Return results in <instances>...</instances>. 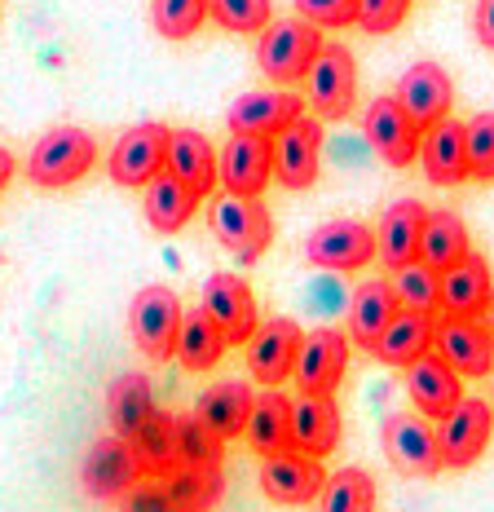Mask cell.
<instances>
[{
    "instance_id": "1",
    "label": "cell",
    "mask_w": 494,
    "mask_h": 512,
    "mask_svg": "<svg viewBox=\"0 0 494 512\" xmlns=\"http://www.w3.org/2000/svg\"><path fill=\"white\" fill-rule=\"evenodd\" d=\"M322 45H327L322 27L305 23V18H278V23H270L261 31V40H256V67L274 84H296L309 76Z\"/></svg>"
},
{
    "instance_id": "2",
    "label": "cell",
    "mask_w": 494,
    "mask_h": 512,
    "mask_svg": "<svg viewBox=\"0 0 494 512\" xmlns=\"http://www.w3.org/2000/svg\"><path fill=\"white\" fill-rule=\"evenodd\" d=\"M98 164V142L93 133L75 124H58L31 146V159H27V177L31 186L40 190H62L71 181L89 177V168Z\"/></svg>"
},
{
    "instance_id": "3",
    "label": "cell",
    "mask_w": 494,
    "mask_h": 512,
    "mask_svg": "<svg viewBox=\"0 0 494 512\" xmlns=\"http://www.w3.org/2000/svg\"><path fill=\"white\" fill-rule=\"evenodd\" d=\"M208 226H212V239L221 243L234 261H261L265 248L274 243V217L261 199H247V195H230L225 190L221 199H212V212H208Z\"/></svg>"
},
{
    "instance_id": "4",
    "label": "cell",
    "mask_w": 494,
    "mask_h": 512,
    "mask_svg": "<svg viewBox=\"0 0 494 512\" xmlns=\"http://www.w3.org/2000/svg\"><path fill=\"white\" fill-rule=\"evenodd\" d=\"M181 296L164 283H150L133 296L128 305V332H133V345L142 349L150 362H168L177 354V332H181Z\"/></svg>"
},
{
    "instance_id": "5",
    "label": "cell",
    "mask_w": 494,
    "mask_h": 512,
    "mask_svg": "<svg viewBox=\"0 0 494 512\" xmlns=\"http://www.w3.org/2000/svg\"><path fill=\"white\" fill-rule=\"evenodd\" d=\"M384 460H389L402 477H437L442 473V446H437V429L420 411H402L384 420L380 433Z\"/></svg>"
},
{
    "instance_id": "6",
    "label": "cell",
    "mask_w": 494,
    "mask_h": 512,
    "mask_svg": "<svg viewBox=\"0 0 494 512\" xmlns=\"http://www.w3.org/2000/svg\"><path fill=\"white\" fill-rule=\"evenodd\" d=\"M494 433V402L490 398H459L442 420H437V446H442L446 468H472L486 455Z\"/></svg>"
},
{
    "instance_id": "7",
    "label": "cell",
    "mask_w": 494,
    "mask_h": 512,
    "mask_svg": "<svg viewBox=\"0 0 494 512\" xmlns=\"http://www.w3.org/2000/svg\"><path fill=\"white\" fill-rule=\"evenodd\" d=\"M309 106L318 111V120H349L353 102H358V62L345 45H322L305 76Z\"/></svg>"
},
{
    "instance_id": "8",
    "label": "cell",
    "mask_w": 494,
    "mask_h": 512,
    "mask_svg": "<svg viewBox=\"0 0 494 512\" xmlns=\"http://www.w3.org/2000/svg\"><path fill=\"white\" fill-rule=\"evenodd\" d=\"M168 137L173 128L168 124H133L120 142L111 146V159H106V173H111L115 186L142 190L150 177H159L168 168Z\"/></svg>"
},
{
    "instance_id": "9",
    "label": "cell",
    "mask_w": 494,
    "mask_h": 512,
    "mask_svg": "<svg viewBox=\"0 0 494 512\" xmlns=\"http://www.w3.org/2000/svg\"><path fill=\"white\" fill-rule=\"evenodd\" d=\"M322 486H327V468H322V460H314V455L296 451V446H287V451H278V455H265L261 490L270 504H287V508L318 504Z\"/></svg>"
},
{
    "instance_id": "10",
    "label": "cell",
    "mask_w": 494,
    "mask_h": 512,
    "mask_svg": "<svg viewBox=\"0 0 494 512\" xmlns=\"http://www.w3.org/2000/svg\"><path fill=\"white\" fill-rule=\"evenodd\" d=\"M305 256H309V265H318V270L353 274V270H362V265L375 261V230L362 226V221H349V217L322 221V226L309 234Z\"/></svg>"
},
{
    "instance_id": "11",
    "label": "cell",
    "mask_w": 494,
    "mask_h": 512,
    "mask_svg": "<svg viewBox=\"0 0 494 512\" xmlns=\"http://www.w3.org/2000/svg\"><path fill=\"white\" fill-rule=\"evenodd\" d=\"M217 177L230 195L261 199L265 186L274 181V137L230 133V142L217 155Z\"/></svg>"
},
{
    "instance_id": "12",
    "label": "cell",
    "mask_w": 494,
    "mask_h": 512,
    "mask_svg": "<svg viewBox=\"0 0 494 512\" xmlns=\"http://www.w3.org/2000/svg\"><path fill=\"white\" fill-rule=\"evenodd\" d=\"M362 133H367L371 151L384 159L389 168H411L420 159V142H424V128L402 111L397 98H375L362 115Z\"/></svg>"
},
{
    "instance_id": "13",
    "label": "cell",
    "mask_w": 494,
    "mask_h": 512,
    "mask_svg": "<svg viewBox=\"0 0 494 512\" xmlns=\"http://www.w3.org/2000/svg\"><path fill=\"white\" fill-rule=\"evenodd\" d=\"M318 164H322V120L318 115H296L274 137V181L283 190H309L318 181Z\"/></svg>"
},
{
    "instance_id": "14",
    "label": "cell",
    "mask_w": 494,
    "mask_h": 512,
    "mask_svg": "<svg viewBox=\"0 0 494 512\" xmlns=\"http://www.w3.org/2000/svg\"><path fill=\"white\" fill-rule=\"evenodd\" d=\"M345 367H349V332L318 327V332H305V340H300L292 376L300 393H336L340 380H345Z\"/></svg>"
},
{
    "instance_id": "15",
    "label": "cell",
    "mask_w": 494,
    "mask_h": 512,
    "mask_svg": "<svg viewBox=\"0 0 494 512\" xmlns=\"http://www.w3.org/2000/svg\"><path fill=\"white\" fill-rule=\"evenodd\" d=\"M300 340H305V332H300L296 318H270V323L256 327L252 340H247V371H252V380L265 384V389H278L292 376Z\"/></svg>"
},
{
    "instance_id": "16",
    "label": "cell",
    "mask_w": 494,
    "mask_h": 512,
    "mask_svg": "<svg viewBox=\"0 0 494 512\" xmlns=\"http://www.w3.org/2000/svg\"><path fill=\"white\" fill-rule=\"evenodd\" d=\"M490 292H494L490 261L477 252H468L464 261H455L450 270L437 274V309H442V318H481Z\"/></svg>"
},
{
    "instance_id": "17",
    "label": "cell",
    "mask_w": 494,
    "mask_h": 512,
    "mask_svg": "<svg viewBox=\"0 0 494 512\" xmlns=\"http://www.w3.org/2000/svg\"><path fill=\"white\" fill-rule=\"evenodd\" d=\"M203 309L212 314V323L221 327L230 345H247L252 332L261 327L256 296L239 274H208V283H203Z\"/></svg>"
},
{
    "instance_id": "18",
    "label": "cell",
    "mask_w": 494,
    "mask_h": 512,
    "mask_svg": "<svg viewBox=\"0 0 494 512\" xmlns=\"http://www.w3.org/2000/svg\"><path fill=\"white\" fill-rule=\"evenodd\" d=\"M296 115H305V98H296L292 89L278 84V89H252V93H243V98H234L225 124H230V133L278 137Z\"/></svg>"
},
{
    "instance_id": "19",
    "label": "cell",
    "mask_w": 494,
    "mask_h": 512,
    "mask_svg": "<svg viewBox=\"0 0 494 512\" xmlns=\"http://www.w3.org/2000/svg\"><path fill=\"white\" fill-rule=\"evenodd\" d=\"M433 354L442 358L446 367H455L464 380H481V376H490V367H494V345L477 318H437Z\"/></svg>"
},
{
    "instance_id": "20",
    "label": "cell",
    "mask_w": 494,
    "mask_h": 512,
    "mask_svg": "<svg viewBox=\"0 0 494 512\" xmlns=\"http://www.w3.org/2000/svg\"><path fill=\"white\" fill-rule=\"evenodd\" d=\"M80 482L93 499H120L133 482H142V464H137L133 446L124 437H102L89 446L80 468Z\"/></svg>"
},
{
    "instance_id": "21",
    "label": "cell",
    "mask_w": 494,
    "mask_h": 512,
    "mask_svg": "<svg viewBox=\"0 0 494 512\" xmlns=\"http://www.w3.org/2000/svg\"><path fill=\"white\" fill-rule=\"evenodd\" d=\"M424 221L428 208L420 199H397L380 212V226H375V256H380L389 270L420 261V239H424Z\"/></svg>"
},
{
    "instance_id": "22",
    "label": "cell",
    "mask_w": 494,
    "mask_h": 512,
    "mask_svg": "<svg viewBox=\"0 0 494 512\" xmlns=\"http://www.w3.org/2000/svg\"><path fill=\"white\" fill-rule=\"evenodd\" d=\"M393 98L402 102V111L411 115L415 124L428 128L450 115V106H455V80H450L437 62H415V67L397 80Z\"/></svg>"
},
{
    "instance_id": "23",
    "label": "cell",
    "mask_w": 494,
    "mask_h": 512,
    "mask_svg": "<svg viewBox=\"0 0 494 512\" xmlns=\"http://www.w3.org/2000/svg\"><path fill=\"white\" fill-rule=\"evenodd\" d=\"M340 407L331 393H300L292 402V446L314 460H327L340 446Z\"/></svg>"
},
{
    "instance_id": "24",
    "label": "cell",
    "mask_w": 494,
    "mask_h": 512,
    "mask_svg": "<svg viewBox=\"0 0 494 512\" xmlns=\"http://www.w3.org/2000/svg\"><path fill=\"white\" fill-rule=\"evenodd\" d=\"M420 159H424V177L433 186H459L468 181V128L459 120H437L424 128V142H420Z\"/></svg>"
},
{
    "instance_id": "25",
    "label": "cell",
    "mask_w": 494,
    "mask_h": 512,
    "mask_svg": "<svg viewBox=\"0 0 494 512\" xmlns=\"http://www.w3.org/2000/svg\"><path fill=\"white\" fill-rule=\"evenodd\" d=\"M406 393H411L415 411L428 420H442V415L464 398V376L455 367H446L437 354H424L406 367Z\"/></svg>"
},
{
    "instance_id": "26",
    "label": "cell",
    "mask_w": 494,
    "mask_h": 512,
    "mask_svg": "<svg viewBox=\"0 0 494 512\" xmlns=\"http://www.w3.org/2000/svg\"><path fill=\"white\" fill-rule=\"evenodd\" d=\"M437 340V314H424V309H397V318L384 327V336L375 340L371 354L384 362V367H411L415 358L433 354Z\"/></svg>"
},
{
    "instance_id": "27",
    "label": "cell",
    "mask_w": 494,
    "mask_h": 512,
    "mask_svg": "<svg viewBox=\"0 0 494 512\" xmlns=\"http://www.w3.org/2000/svg\"><path fill=\"white\" fill-rule=\"evenodd\" d=\"M168 173L177 181H186L199 199H208L212 186H221L217 151H212V142L203 133H195V128H173V137H168Z\"/></svg>"
},
{
    "instance_id": "28",
    "label": "cell",
    "mask_w": 494,
    "mask_h": 512,
    "mask_svg": "<svg viewBox=\"0 0 494 512\" xmlns=\"http://www.w3.org/2000/svg\"><path fill=\"white\" fill-rule=\"evenodd\" d=\"M397 292L389 279H367L353 292L349 301V345L358 349H375V340L384 336V327L397 318Z\"/></svg>"
},
{
    "instance_id": "29",
    "label": "cell",
    "mask_w": 494,
    "mask_h": 512,
    "mask_svg": "<svg viewBox=\"0 0 494 512\" xmlns=\"http://www.w3.org/2000/svg\"><path fill=\"white\" fill-rule=\"evenodd\" d=\"M252 402H256V393L247 389L243 380H221V384H212V389H203L199 393V402H195V415L203 424H208L217 437H243L247 429V415H252Z\"/></svg>"
},
{
    "instance_id": "30",
    "label": "cell",
    "mask_w": 494,
    "mask_h": 512,
    "mask_svg": "<svg viewBox=\"0 0 494 512\" xmlns=\"http://www.w3.org/2000/svg\"><path fill=\"white\" fill-rule=\"evenodd\" d=\"M247 446L256 455H278L292 446V398L278 389H265L261 398L252 402V415H247Z\"/></svg>"
},
{
    "instance_id": "31",
    "label": "cell",
    "mask_w": 494,
    "mask_h": 512,
    "mask_svg": "<svg viewBox=\"0 0 494 512\" xmlns=\"http://www.w3.org/2000/svg\"><path fill=\"white\" fill-rule=\"evenodd\" d=\"M142 190H146V221H150V230H159V234H177L199 208V195L186 181H177L168 168L159 177H150Z\"/></svg>"
},
{
    "instance_id": "32",
    "label": "cell",
    "mask_w": 494,
    "mask_h": 512,
    "mask_svg": "<svg viewBox=\"0 0 494 512\" xmlns=\"http://www.w3.org/2000/svg\"><path fill=\"white\" fill-rule=\"evenodd\" d=\"M106 415H111V433L128 442L155 415V384H150V376L128 371V376L115 380L111 393H106Z\"/></svg>"
},
{
    "instance_id": "33",
    "label": "cell",
    "mask_w": 494,
    "mask_h": 512,
    "mask_svg": "<svg viewBox=\"0 0 494 512\" xmlns=\"http://www.w3.org/2000/svg\"><path fill=\"white\" fill-rule=\"evenodd\" d=\"M472 252V239H468V226L455 208H433L424 221V239H420V261L433 265L437 274L450 270L455 261H464Z\"/></svg>"
},
{
    "instance_id": "34",
    "label": "cell",
    "mask_w": 494,
    "mask_h": 512,
    "mask_svg": "<svg viewBox=\"0 0 494 512\" xmlns=\"http://www.w3.org/2000/svg\"><path fill=\"white\" fill-rule=\"evenodd\" d=\"M225 349H230V340L217 323H212L208 309H190L186 318H181V332H177V358L186 371H212L217 362L225 358Z\"/></svg>"
},
{
    "instance_id": "35",
    "label": "cell",
    "mask_w": 494,
    "mask_h": 512,
    "mask_svg": "<svg viewBox=\"0 0 494 512\" xmlns=\"http://www.w3.org/2000/svg\"><path fill=\"white\" fill-rule=\"evenodd\" d=\"M128 446H133L137 464H142V473H159L168 477L173 468H181V455H177V415L168 411H155L150 420L128 437Z\"/></svg>"
},
{
    "instance_id": "36",
    "label": "cell",
    "mask_w": 494,
    "mask_h": 512,
    "mask_svg": "<svg viewBox=\"0 0 494 512\" xmlns=\"http://www.w3.org/2000/svg\"><path fill=\"white\" fill-rule=\"evenodd\" d=\"M177 455L181 468H199V473H221L225 464V437H217L199 415H177Z\"/></svg>"
},
{
    "instance_id": "37",
    "label": "cell",
    "mask_w": 494,
    "mask_h": 512,
    "mask_svg": "<svg viewBox=\"0 0 494 512\" xmlns=\"http://www.w3.org/2000/svg\"><path fill=\"white\" fill-rule=\"evenodd\" d=\"M318 512H375V477L367 468H340L318 495Z\"/></svg>"
},
{
    "instance_id": "38",
    "label": "cell",
    "mask_w": 494,
    "mask_h": 512,
    "mask_svg": "<svg viewBox=\"0 0 494 512\" xmlns=\"http://www.w3.org/2000/svg\"><path fill=\"white\" fill-rule=\"evenodd\" d=\"M168 495H173L177 512H212L225 495V477L221 473H199V468H173L164 477Z\"/></svg>"
},
{
    "instance_id": "39",
    "label": "cell",
    "mask_w": 494,
    "mask_h": 512,
    "mask_svg": "<svg viewBox=\"0 0 494 512\" xmlns=\"http://www.w3.org/2000/svg\"><path fill=\"white\" fill-rule=\"evenodd\" d=\"M150 23L164 40H190L208 23V0H150Z\"/></svg>"
},
{
    "instance_id": "40",
    "label": "cell",
    "mask_w": 494,
    "mask_h": 512,
    "mask_svg": "<svg viewBox=\"0 0 494 512\" xmlns=\"http://www.w3.org/2000/svg\"><path fill=\"white\" fill-rule=\"evenodd\" d=\"M208 18L234 36H256L274 23V0H208Z\"/></svg>"
},
{
    "instance_id": "41",
    "label": "cell",
    "mask_w": 494,
    "mask_h": 512,
    "mask_svg": "<svg viewBox=\"0 0 494 512\" xmlns=\"http://www.w3.org/2000/svg\"><path fill=\"white\" fill-rule=\"evenodd\" d=\"M393 292L402 309H424V314H437V270L424 261H411L402 270H393Z\"/></svg>"
},
{
    "instance_id": "42",
    "label": "cell",
    "mask_w": 494,
    "mask_h": 512,
    "mask_svg": "<svg viewBox=\"0 0 494 512\" xmlns=\"http://www.w3.org/2000/svg\"><path fill=\"white\" fill-rule=\"evenodd\" d=\"M468 128V173L472 181H494V111H481Z\"/></svg>"
},
{
    "instance_id": "43",
    "label": "cell",
    "mask_w": 494,
    "mask_h": 512,
    "mask_svg": "<svg viewBox=\"0 0 494 512\" xmlns=\"http://www.w3.org/2000/svg\"><path fill=\"white\" fill-rule=\"evenodd\" d=\"M411 14V0H358V27L367 36H389L406 23Z\"/></svg>"
},
{
    "instance_id": "44",
    "label": "cell",
    "mask_w": 494,
    "mask_h": 512,
    "mask_svg": "<svg viewBox=\"0 0 494 512\" xmlns=\"http://www.w3.org/2000/svg\"><path fill=\"white\" fill-rule=\"evenodd\" d=\"M296 14L322 31H340L358 23V0H296Z\"/></svg>"
},
{
    "instance_id": "45",
    "label": "cell",
    "mask_w": 494,
    "mask_h": 512,
    "mask_svg": "<svg viewBox=\"0 0 494 512\" xmlns=\"http://www.w3.org/2000/svg\"><path fill=\"white\" fill-rule=\"evenodd\" d=\"M120 512H177L164 482H133L120 495Z\"/></svg>"
},
{
    "instance_id": "46",
    "label": "cell",
    "mask_w": 494,
    "mask_h": 512,
    "mask_svg": "<svg viewBox=\"0 0 494 512\" xmlns=\"http://www.w3.org/2000/svg\"><path fill=\"white\" fill-rule=\"evenodd\" d=\"M472 31L486 49H494V0H477V14H472Z\"/></svg>"
},
{
    "instance_id": "47",
    "label": "cell",
    "mask_w": 494,
    "mask_h": 512,
    "mask_svg": "<svg viewBox=\"0 0 494 512\" xmlns=\"http://www.w3.org/2000/svg\"><path fill=\"white\" fill-rule=\"evenodd\" d=\"M14 168H18V164H14V155H9L5 146H0V190H5L9 181H14Z\"/></svg>"
},
{
    "instance_id": "48",
    "label": "cell",
    "mask_w": 494,
    "mask_h": 512,
    "mask_svg": "<svg viewBox=\"0 0 494 512\" xmlns=\"http://www.w3.org/2000/svg\"><path fill=\"white\" fill-rule=\"evenodd\" d=\"M481 327H486V336H490V345H494V292H490V301H486V309H481V318H477Z\"/></svg>"
},
{
    "instance_id": "49",
    "label": "cell",
    "mask_w": 494,
    "mask_h": 512,
    "mask_svg": "<svg viewBox=\"0 0 494 512\" xmlns=\"http://www.w3.org/2000/svg\"><path fill=\"white\" fill-rule=\"evenodd\" d=\"M490 402H494V398H490Z\"/></svg>"
}]
</instances>
